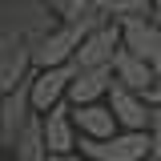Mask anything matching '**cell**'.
Wrapping results in <instances>:
<instances>
[{
	"label": "cell",
	"instance_id": "1",
	"mask_svg": "<svg viewBox=\"0 0 161 161\" xmlns=\"http://www.w3.org/2000/svg\"><path fill=\"white\" fill-rule=\"evenodd\" d=\"M89 32V24L85 20H64L57 28H48L44 36H36L28 44V53H32V69H48V64H64V60H73L77 53L80 36Z\"/></svg>",
	"mask_w": 161,
	"mask_h": 161
},
{
	"label": "cell",
	"instance_id": "2",
	"mask_svg": "<svg viewBox=\"0 0 161 161\" xmlns=\"http://www.w3.org/2000/svg\"><path fill=\"white\" fill-rule=\"evenodd\" d=\"M117 48H121V20H105V24L89 28L80 36L77 53H73V64L77 69H105Z\"/></svg>",
	"mask_w": 161,
	"mask_h": 161
},
{
	"label": "cell",
	"instance_id": "3",
	"mask_svg": "<svg viewBox=\"0 0 161 161\" xmlns=\"http://www.w3.org/2000/svg\"><path fill=\"white\" fill-rule=\"evenodd\" d=\"M121 44H125L129 53L145 57L153 64L157 80H161V24L149 20V12H141V16H121Z\"/></svg>",
	"mask_w": 161,
	"mask_h": 161
},
{
	"label": "cell",
	"instance_id": "4",
	"mask_svg": "<svg viewBox=\"0 0 161 161\" xmlns=\"http://www.w3.org/2000/svg\"><path fill=\"white\" fill-rule=\"evenodd\" d=\"M73 73H77V64H73V60H64V64H48V69L28 73V101H32V109H36V113L53 109V105L64 97V89H69Z\"/></svg>",
	"mask_w": 161,
	"mask_h": 161
},
{
	"label": "cell",
	"instance_id": "5",
	"mask_svg": "<svg viewBox=\"0 0 161 161\" xmlns=\"http://www.w3.org/2000/svg\"><path fill=\"white\" fill-rule=\"evenodd\" d=\"M109 109H113V117H117L121 129H149V105H145V97L141 93H133V89H125L121 80H113L109 85Z\"/></svg>",
	"mask_w": 161,
	"mask_h": 161
},
{
	"label": "cell",
	"instance_id": "6",
	"mask_svg": "<svg viewBox=\"0 0 161 161\" xmlns=\"http://www.w3.org/2000/svg\"><path fill=\"white\" fill-rule=\"evenodd\" d=\"M40 121H44V149L48 153H73L77 149V125L69 113V101H57L53 109H44Z\"/></svg>",
	"mask_w": 161,
	"mask_h": 161
},
{
	"label": "cell",
	"instance_id": "7",
	"mask_svg": "<svg viewBox=\"0 0 161 161\" xmlns=\"http://www.w3.org/2000/svg\"><path fill=\"white\" fill-rule=\"evenodd\" d=\"M109 69H113V80H121V85H125V89H133V93H145V89L157 80L153 64H149L145 57H137V53H129L125 44H121L117 53H113Z\"/></svg>",
	"mask_w": 161,
	"mask_h": 161
},
{
	"label": "cell",
	"instance_id": "8",
	"mask_svg": "<svg viewBox=\"0 0 161 161\" xmlns=\"http://www.w3.org/2000/svg\"><path fill=\"white\" fill-rule=\"evenodd\" d=\"M69 113H73V125H77L80 137H113L121 125L113 117V109L109 105H101V101H89V105H69Z\"/></svg>",
	"mask_w": 161,
	"mask_h": 161
},
{
	"label": "cell",
	"instance_id": "9",
	"mask_svg": "<svg viewBox=\"0 0 161 161\" xmlns=\"http://www.w3.org/2000/svg\"><path fill=\"white\" fill-rule=\"evenodd\" d=\"M109 85H113V69L109 64L105 69H77L73 80H69V89H64V97H69V105H89V101L105 97Z\"/></svg>",
	"mask_w": 161,
	"mask_h": 161
},
{
	"label": "cell",
	"instance_id": "10",
	"mask_svg": "<svg viewBox=\"0 0 161 161\" xmlns=\"http://www.w3.org/2000/svg\"><path fill=\"white\" fill-rule=\"evenodd\" d=\"M28 113H36V109H32V101H28V77H24L16 89H8V93L0 97V137L8 141V145H12V137H16V129L24 125Z\"/></svg>",
	"mask_w": 161,
	"mask_h": 161
},
{
	"label": "cell",
	"instance_id": "11",
	"mask_svg": "<svg viewBox=\"0 0 161 161\" xmlns=\"http://www.w3.org/2000/svg\"><path fill=\"white\" fill-rule=\"evenodd\" d=\"M12 149H16V161H48L40 113H28V117H24V125H20L16 137H12Z\"/></svg>",
	"mask_w": 161,
	"mask_h": 161
},
{
	"label": "cell",
	"instance_id": "12",
	"mask_svg": "<svg viewBox=\"0 0 161 161\" xmlns=\"http://www.w3.org/2000/svg\"><path fill=\"white\" fill-rule=\"evenodd\" d=\"M28 64H32V53H28V40H16L4 57H0V97L8 89H16L20 80L28 77Z\"/></svg>",
	"mask_w": 161,
	"mask_h": 161
},
{
	"label": "cell",
	"instance_id": "13",
	"mask_svg": "<svg viewBox=\"0 0 161 161\" xmlns=\"http://www.w3.org/2000/svg\"><path fill=\"white\" fill-rule=\"evenodd\" d=\"M149 157L161 161V109L149 113Z\"/></svg>",
	"mask_w": 161,
	"mask_h": 161
},
{
	"label": "cell",
	"instance_id": "14",
	"mask_svg": "<svg viewBox=\"0 0 161 161\" xmlns=\"http://www.w3.org/2000/svg\"><path fill=\"white\" fill-rule=\"evenodd\" d=\"M93 4H97V0H64V8H60V12H64L69 20H77V16H85Z\"/></svg>",
	"mask_w": 161,
	"mask_h": 161
},
{
	"label": "cell",
	"instance_id": "15",
	"mask_svg": "<svg viewBox=\"0 0 161 161\" xmlns=\"http://www.w3.org/2000/svg\"><path fill=\"white\" fill-rule=\"evenodd\" d=\"M141 97H145V105H149V109H161V80H153Z\"/></svg>",
	"mask_w": 161,
	"mask_h": 161
},
{
	"label": "cell",
	"instance_id": "16",
	"mask_svg": "<svg viewBox=\"0 0 161 161\" xmlns=\"http://www.w3.org/2000/svg\"><path fill=\"white\" fill-rule=\"evenodd\" d=\"M16 40H20V36H12V32L4 28V20H0V57H4V53H8V48H12Z\"/></svg>",
	"mask_w": 161,
	"mask_h": 161
},
{
	"label": "cell",
	"instance_id": "17",
	"mask_svg": "<svg viewBox=\"0 0 161 161\" xmlns=\"http://www.w3.org/2000/svg\"><path fill=\"white\" fill-rule=\"evenodd\" d=\"M48 161H89L80 149H73V153H48Z\"/></svg>",
	"mask_w": 161,
	"mask_h": 161
},
{
	"label": "cell",
	"instance_id": "18",
	"mask_svg": "<svg viewBox=\"0 0 161 161\" xmlns=\"http://www.w3.org/2000/svg\"><path fill=\"white\" fill-rule=\"evenodd\" d=\"M48 4H53V8H57V12H60V8H64V0H48Z\"/></svg>",
	"mask_w": 161,
	"mask_h": 161
},
{
	"label": "cell",
	"instance_id": "19",
	"mask_svg": "<svg viewBox=\"0 0 161 161\" xmlns=\"http://www.w3.org/2000/svg\"><path fill=\"white\" fill-rule=\"evenodd\" d=\"M145 161H153V157H145Z\"/></svg>",
	"mask_w": 161,
	"mask_h": 161
}]
</instances>
